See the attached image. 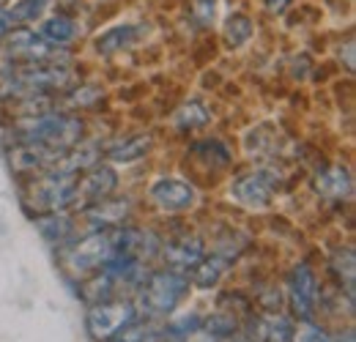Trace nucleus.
Listing matches in <instances>:
<instances>
[{
  "label": "nucleus",
  "instance_id": "nucleus-1",
  "mask_svg": "<svg viewBox=\"0 0 356 342\" xmlns=\"http://www.w3.org/2000/svg\"><path fill=\"white\" fill-rule=\"evenodd\" d=\"M83 140V121L69 113H39L25 115L14 127V145H36L66 156Z\"/></svg>",
  "mask_w": 356,
  "mask_h": 342
},
{
  "label": "nucleus",
  "instance_id": "nucleus-2",
  "mask_svg": "<svg viewBox=\"0 0 356 342\" xmlns=\"http://www.w3.org/2000/svg\"><path fill=\"white\" fill-rule=\"evenodd\" d=\"M77 181H80V172H69L60 170V168L44 170L28 186L25 206L39 211V214L63 211L72 203H77Z\"/></svg>",
  "mask_w": 356,
  "mask_h": 342
},
{
  "label": "nucleus",
  "instance_id": "nucleus-3",
  "mask_svg": "<svg viewBox=\"0 0 356 342\" xmlns=\"http://www.w3.org/2000/svg\"><path fill=\"white\" fill-rule=\"evenodd\" d=\"M186 293H189V277L176 268H165L145 279L140 304L151 318H162V315H170Z\"/></svg>",
  "mask_w": 356,
  "mask_h": 342
},
{
  "label": "nucleus",
  "instance_id": "nucleus-4",
  "mask_svg": "<svg viewBox=\"0 0 356 342\" xmlns=\"http://www.w3.org/2000/svg\"><path fill=\"white\" fill-rule=\"evenodd\" d=\"M118 238H121V230L118 227H104V230H93L88 238H83L80 244H74L63 263L72 274L83 277L88 271H96L102 268L110 257L118 252Z\"/></svg>",
  "mask_w": 356,
  "mask_h": 342
},
{
  "label": "nucleus",
  "instance_id": "nucleus-5",
  "mask_svg": "<svg viewBox=\"0 0 356 342\" xmlns=\"http://www.w3.org/2000/svg\"><path fill=\"white\" fill-rule=\"evenodd\" d=\"M137 309L129 301H96L90 304L88 315H86V326L93 340L104 342L113 334H118L121 329H127L129 323H134Z\"/></svg>",
  "mask_w": 356,
  "mask_h": 342
},
{
  "label": "nucleus",
  "instance_id": "nucleus-6",
  "mask_svg": "<svg viewBox=\"0 0 356 342\" xmlns=\"http://www.w3.org/2000/svg\"><path fill=\"white\" fill-rule=\"evenodd\" d=\"M282 186V175L274 170H255L250 175H241L238 181H233L230 195L247 206V209H266L271 197L280 192Z\"/></svg>",
  "mask_w": 356,
  "mask_h": 342
},
{
  "label": "nucleus",
  "instance_id": "nucleus-7",
  "mask_svg": "<svg viewBox=\"0 0 356 342\" xmlns=\"http://www.w3.org/2000/svg\"><path fill=\"white\" fill-rule=\"evenodd\" d=\"M318 277L307 263H299L291 268L288 274V299H291V309L296 318L302 320H312L315 309H318Z\"/></svg>",
  "mask_w": 356,
  "mask_h": 342
},
{
  "label": "nucleus",
  "instance_id": "nucleus-8",
  "mask_svg": "<svg viewBox=\"0 0 356 342\" xmlns=\"http://www.w3.org/2000/svg\"><path fill=\"white\" fill-rule=\"evenodd\" d=\"M6 55L14 58V63H58V58H63L55 44L33 31H14L6 42Z\"/></svg>",
  "mask_w": 356,
  "mask_h": 342
},
{
  "label": "nucleus",
  "instance_id": "nucleus-9",
  "mask_svg": "<svg viewBox=\"0 0 356 342\" xmlns=\"http://www.w3.org/2000/svg\"><path fill=\"white\" fill-rule=\"evenodd\" d=\"M118 186V175L113 168H90L86 170V175L77 181V203L86 206H96L102 200H107Z\"/></svg>",
  "mask_w": 356,
  "mask_h": 342
},
{
  "label": "nucleus",
  "instance_id": "nucleus-10",
  "mask_svg": "<svg viewBox=\"0 0 356 342\" xmlns=\"http://www.w3.org/2000/svg\"><path fill=\"white\" fill-rule=\"evenodd\" d=\"M151 197L159 209L165 211H186L195 206L197 200V192L192 184L186 181H178V178H162L151 186Z\"/></svg>",
  "mask_w": 356,
  "mask_h": 342
},
{
  "label": "nucleus",
  "instance_id": "nucleus-11",
  "mask_svg": "<svg viewBox=\"0 0 356 342\" xmlns=\"http://www.w3.org/2000/svg\"><path fill=\"white\" fill-rule=\"evenodd\" d=\"M312 186H315V192L321 197L340 203V200H348L351 197L354 181H351V172L346 170L343 165H332V168H326V170H321L315 175Z\"/></svg>",
  "mask_w": 356,
  "mask_h": 342
},
{
  "label": "nucleus",
  "instance_id": "nucleus-12",
  "mask_svg": "<svg viewBox=\"0 0 356 342\" xmlns=\"http://www.w3.org/2000/svg\"><path fill=\"white\" fill-rule=\"evenodd\" d=\"M145 33H148V28L140 25V22H137V25H115V28L104 31V33L96 39V49H99L102 55H113V52H118V49H127V47L137 44Z\"/></svg>",
  "mask_w": 356,
  "mask_h": 342
},
{
  "label": "nucleus",
  "instance_id": "nucleus-13",
  "mask_svg": "<svg viewBox=\"0 0 356 342\" xmlns=\"http://www.w3.org/2000/svg\"><path fill=\"white\" fill-rule=\"evenodd\" d=\"M165 260L176 271H189L203 260V241L200 238H178L165 247Z\"/></svg>",
  "mask_w": 356,
  "mask_h": 342
},
{
  "label": "nucleus",
  "instance_id": "nucleus-14",
  "mask_svg": "<svg viewBox=\"0 0 356 342\" xmlns=\"http://www.w3.org/2000/svg\"><path fill=\"white\" fill-rule=\"evenodd\" d=\"M36 230L42 233V238L49 244H63L72 238L74 233V225L69 216H63L60 211H52V214H42L36 219Z\"/></svg>",
  "mask_w": 356,
  "mask_h": 342
},
{
  "label": "nucleus",
  "instance_id": "nucleus-15",
  "mask_svg": "<svg viewBox=\"0 0 356 342\" xmlns=\"http://www.w3.org/2000/svg\"><path fill=\"white\" fill-rule=\"evenodd\" d=\"M129 211V203H124V200H102V203H96L93 209H88V219L93 222V230H104V227H110V225H118L124 216Z\"/></svg>",
  "mask_w": 356,
  "mask_h": 342
},
{
  "label": "nucleus",
  "instance_id": "nucleus-16",
  "mask_svg": "<svg viewBox=\"0 0 356 342\" xmlns=\"http://www.w3.org/2000/svg\"><path fill=\"white\" fill-rule=\"evenodd\" d=\"M42 39H47L55 47H66L69 42L77 39V25L69 19V17H49L44 25H42Z\"/></svg>",
  "mask_w": 356,
  "mask_h": 342
},
{
  "label": "nucleus",
  "instance_id": "nucleus-17",
  "mask_svg": "<svg viewBox=\"0 0 356 342\" xmlns=\"http://www.w3.org/2000/svg\"><path fill=\"white\" fill-rule=\"evenodd\" d=\"M227 268V257L222 255H211L206 257L192 268V279H195V285H200V288H214L217 282H220V277H222V271Z\"/></svg>",
  "mask_w": 356,
  "mask_h": 342
},
{
  "label": "nucleus",
  "instance_id": "nucleus-18",
  "mask_svg": "<svg viewBox=\"0 0 356 342\" xmlns=\"http://www.w3.org/2000/svg\"><path fill=\"white\" fill-rule=\"evenodd\" d=\"M211 121V110L203 101H186L176 113V129L186 131V129H200Z\"/></svg>",
  "mask_w": 356,
  "mask_h": 342
},
{
  "label": "nucleus",
  "instance_id": "nucleus-19",
  "mask_svg": "<svg viewBox=\"0 0 356 342\" xmlns=\"http://www.w3.org/2000/svg\"><path fill=\"white\" fill-rule=\"evenodd\" d=\"M148 148H151V140H148V137H132V140H127V142L113 145V148L107 151V156H110L113 162H134V159L145 156Z\"/></svg>",
  "mask_w": 356,
  "mask_h": 342
},
{
  "label": "nucleus",
  "instance_id": "nucleus-20",
  "mask_svg": "<svg viewBox=\"0 0 356 342\" xmlns=\"http://www.w3.org/2000/svg\"><path fill=\"white\" fill-rule=\"evenodd\" d=\"M261 342H293V326L282 315H271L264 320Z\"/></svg>",
  "mask_w": 356,
  "mask_h": 342
},
{
  "label": "nucleus",
  "instance_id": "nucleus-21",
  "mask_svg": "<svg viewBox=\"0 0 356 342\" xmlns=\"http://www.w3.org/2000/svg\"><path fill=\"white\" fill-rule=\"evenodd\" d=\"M250 36H252V22H250L244 14H233V17L225 22V39H227L230 47L247 44Z\"/></svg>",
  "mask_w": 356,
  "mask_h": 342
},
{
  "label": "nucleus",
  "instance_id": "nucleus-22",
  "mask_svg": "<svg viewBox=\"0 0 356 342\" xmlns=\"http://www.w3.org/2000/svg\"><path fill=\"white\" fill-rule=\"evenodd\" d=\"M192 154L203 156V159H206V162H211L214 168H222V165L230 162V151L225 148L220 140H203V142L192 145Z\"/></svg>",
  "mask_w": 356,
  "mask_h": 342
},
{
  "label": "nucleus",
  "instance_id": "nucleus-23",
  "mask_svg": "<svg viewBox=\"0 0 356 342\" xmlns=\"http://www.w3.org/2000/svg\"><path fill=\"white\" fill-rule=\"evenodd\" d=\"M332 268L346 282L348 293L354 296V250H337V255L332 257Z\"/></svg>",
  "mask_w": 356,
  "mask_h": 342
},
{
  "label": "nucleus",
  "instance_id": "nucleus-24",
  "mask_svg": "<svg viewBox=\"0 0 356 342\" xmlns=\"http://www.w3.org/2000/svg\"><path fill=\"white\" fill-rule=\"evenodd\" d=\"M47 6H49V0H17L8 14H11V19H17V22H33L36 17L44 14Z\"/></svg>",
  "mask_w": 356,
  "mask_h": 342
},
{
  "label": "nucleus",
  "instance_id": "nucleus-25",
  "mask_svg": "<svg viewBox=\"0 0 356 342\" xmlns=\"http://www.w3.org/2000/svg\"><path fill=\"white\" fill-rule=\"evenodd\" d=\"M200 329H203L206 334H211V337L222 340V337H227V334H233V332H236V320H233L230 315H214V318H209Z\"/></svg>",
  "mask_w": 356,
  "mask_h": 342
},
{
  "label": "nucleus",
  "instance_id": "nucleus-26",
  "mask_svg": "<svg viewBox=\"0 0 356 342\" xmlns=\"http://www.w3.org/2000/svg\"><path fill=\"white\" fill-rule=\"evenodd\" d=\"M192 14H195L197 25H211V19L217 14V0H192Z\"/></svg>",
  "mask_w": 356,
  "mask_h": 342
},
{
  "label": "nucleus",
  "instance_id": "nucleus-27",
  "mask_svg": "<svg viewBox=\"0 0 356 342\" xmlns=\"http://www.w3.org/2000/svg\"><path fill=\"white\" fill-rule=\"evenodd\" d=\"M293 342H334V337L318 326H305L302 332H293Z\"/></svg>",
  "mask_w": 356,
  "mask_h": 342
},
{
  "label": "nucleus",
  "instance_id": "nucleus-28",
  "mask_svg": "<svg viewBox=\"0 0 356 342\" xmlns=\"http://www.w3.org/2000/svg\"><path fill=\"white\" fill-rule=\"evenodd\" d=\"M145 337H148V332H145L143 326L129 323L127 329H121L118 334H113L110 340H104V342H145Z\"/></svg>",
  "mask_w": 356,
  "mask_h": 342
},
{
  "label": "nucleus",
  "instance_id": "nucleus-29",
  "mask_svg": "<svg viewBox=\"0 0 356 342\" xmlns=\"http://www.w3.org/2000/svg\"><path fill=\"white\" fill-rule=\"evenodd\" d=\"M288 6H291V0H266V8L271 14H282Z\"/></svg>",
  "mask_w": 356,
  "mask_h": 342
},
{
  "label": "nucleus",
  "instance_id": "nucleus-30",
  "mask_svg": "<svg viewBox=\"0 0 356 342\" xmlns=\"http://www.w3.org/2000/svg\"><path fill=\"white\" fill-rule=\"evenodd\" d=\"M8 28H11V14H8V11L0 6V39L8 33Z\"/></svg>",
  "mask_w": 356,
  "mask_h": 342
},
{
  "label": "nucleus",
  "instance_id": "nucleus-31",
  "mask_svg": "<svg viewBox=\"0 0 356 342\" xmlns=\"http://www.w3.org/2000/svg\"><path fill=\"white\" fill-rule=\"evenodd\" d=\"M346 69L354 72V42L346 44Z\"/></svg>",
  "mask_w": 356,
  "mask_h": 342
}]
</instances>
